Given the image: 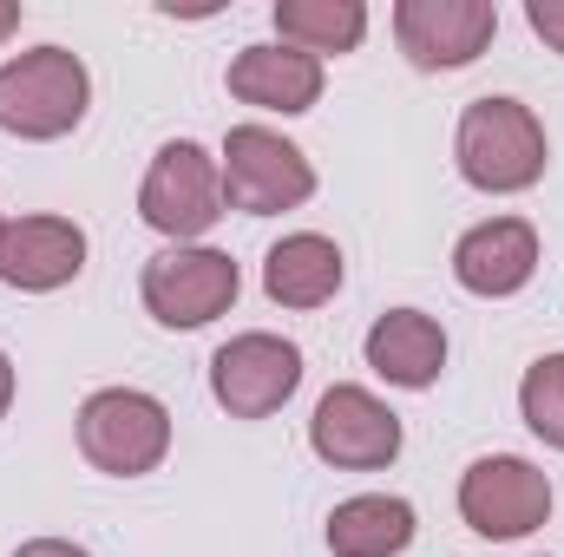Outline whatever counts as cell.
I'll return each mask as SVG.
<instances>
[{
  "instance_id": "obj_11",
  "label": "cell",
  "mask_w": 564,
  "mask_h": 557,
  "mask_svg": "<svg viewBox=\"0 0 564 557\" xmlns=\"http://www.w3.org/2000/svg\"><path fill=\"white\" fill-rule=\"evenodd\" d=\"M86 270V230L73 217L33 210V217H7L0 230V282L20 295H53Z\"/></svg>"
},
{
  "instance_id": "obj_18",
  "label": "cell",
  "mask_w": 564,
  "mask_h": 557,
  "mask_svg": "<svg viewBox=\"0 0 564 557\" xmlns=\"http://www.w3.org/2000/svg\"><path fill=\"white\" fill-rule=\"evenodd\" d=\"M519 419L552 446L564 452V354H539L519 381Z\"/></svg>"
},
{
  "instance_id": "obj_23",
  "label": "cell",
  "mask_w": 564,
  "mask_h": 557,
  "mask_svg": "<svg viewBox=\"0 0 564 557\" xmlns=\"http://www.w3.org/2000/svg\"><path fill=\"white\" fill-rule=\"evenodd\" d=\"M0 230H7V217H0Z\"/></svg>"
},
{
  "instance_id": "obj_22",
  "label": "cell",
  "mask_w": 564,
  "mask_h": 557,
  "mask_svg": "<svg viewBox=\"0 0 564 557\" xmlns=\"http://www.w3.org/2000/svg\"><path fill=\"white\" fill-rule=\"evenodd\" d=\"M20 33V0H0V40H13Z\"/></svg>"
},
{
  "instance_id": "obj_5",
  "label": "cell",
  "mask_w": 564,
  "mask_h": 557,
  "mask_svg": "<svg viewBox=\"0 0 564 557\" xmlns=\"http://www.w3.org/2000/svg\"><path fill=\"white\" fill-rule=\"evenodd\" d=\"M144 315L171 335H191V328H210L217 315L237 308L243 295V270L230 250H210V243H171L144 263L139 276Z\"/></svg>"
},
{
  "instance_id": "obj_6",
  "label": "cell",
  "mask_w": 564,
  "mask_h": 557,
  "mask_svg": "<svg viewBox=\"0 0 564 557\" xmlns=\"http://www.w3.org/2000/svg\"><path fill=\"white\" fill-rule=\"evenodd\" d=\"M217 171H224V204L243 217H282V210H302L315 197L308 151L270 132V125H230L224 151H217Z\"/></svg>"
},
{
  "instance_id": "obj_17",
  "label": "cell",
  "mask_w": 564,
  "mask_h": 557,
  "mask_svg": "<svg viewBox=\"0 0 564 557\" xmlns=\"http://www.w3.org/2000/svg\"><path fill=\"white\" fill-rule=\"evenodd\" d=\"M276 40L282 46H302L315 59H341L368 40V7L361 0H276Z\"/></svg>"
},
{
  "instance_id": "obj_20",
  "label": "cell",
  "mask_w": 564,
  "mask_h": 557,
  "mask_svg": "<svg viewBox=\"0 0 564 557\" xmlns=\"http://www.w3.org/2000/svg\"><path fill=\"white\" fill-rule=\"evenodd\" d=\"M13 557H93L86 545H73V538H26Z\"/></svg>"
},
{
  "instance_id": "obj_16",
  "label": "cell",
  "mask_w": 564,
  "mask_h": 557,
  "mask_svg": "<svg viewBox=\"0 0 564 557\" xmlns=\"http://www.w3.org/2000/svg\"><path fill=\"white\" fill-rule=\"evenodd\" d=\"M421 518L401 492H355L328 512V551L335 557H401L414 545Z\"/></svg>"
},
{
  "instance_id": "obj_21",
  "label": "cell",
  "mask_w": 564,
  "mask_h": 557,
  "mask_svg": "<svg viewBox=\"0 0 564 557\" xmlns=\"http://www.w3.org/2000/svg\"><path fill=\"white\" fill-rule=\"evenodd\" d=\"M13 387H20V381H13V361H7V348H0V419L13 407Z\"/></svg>"
},
{
  "instance_id": "obj_9",
  "label": "cell",
  "mask_w": 564,
  "mask_h": 557,
  "mask_svg": "<svg viewBox=\"0 0 564 557\" xmlns=\"http://www.w3.org/2000/svg\"><path fill=\"white\" fill-rule=\"evenodd\" d=\"M401 439H408L401 433V414L381 394L355 387V381L328 387L315 401V414H308V446L335 472H381V466L401 459Z\"/></svg>"
},
{
  "instance_id": "obj_15",
  "label": "cell",
  "mask_w": 564,
  "mask_h": 557,
  "mask_svg": "<svg viewBox=\"0 0 564 557\" xmlns=\"http://www.w3.org/2000/svg\"><path fill=\"white\" fill-rule=\"evenodd\" d=\"M348 282V263H341V243L322 237V230H295L270 243L263 256V295L276 308H328Z\"/></svg>"
},
{
  "instance_id": "obj_7",
  "label": "cell",
  "mask_w": 564,
  "mask_h": 557,
  "mask_svg": "<svg viewBox=\"0 0 564 557\" xmlns=\"http://www.w3.org/2000/svg\"><path fill=\"white\" fill-rule=\"evenodd\" d=\"M459 518L492 545L532 538L552 518V479L525 452H486L459 472Z\"/></svg>"
},
{
  "instance_id": "obj_8",
  "label": "cell",
  "mask_w": 564,
  "mask_h": 557,
  "mask_svg": "<svg viewBox=\"0 0 564 557\" xmlns=\"http://www.w3.org/2000/svg\"><path fill=\"white\" fill-rule=\"evenodd\" d=\"M302 387V348L282 341L270 328H250V335H230L217 354H210V401L230 419H270L295 401Z\"/></svg>"
},
{
  "instance_id": "obj_12",
  "label": "cell",
  "mask_w": 564,
  "mask_h": 557,
  "mask_svg": "<svg viewBox=\"0 0 564 557\" xmlns=\"http://www.w3.org/2000/svg\"><path fill=\"white\" fill-rule=\"evenodd\" d=\"M539 276V230L525 217H486L453 243V282L479 302H506Z\"/></svg>"
},
{
  "instance_id": "obj_10",
  "label": "cell",
  "mask_w": 564,
  "mask_h": 557,
  "mask_svg": "<svg viewBox=\"0 0 564 557\" xmlns=\"http://www.w3.org/2000/svg\"><path fill=\"white\" fill-rule=\"evenodd\" d=\"M499 33V7L492 0H401L394 7V40L408 53V66L421 73H459L473 66Z\"/></svg>"
},
{
  "instance_id": "obj_2",
  "label": "cell",
  "mask_w": 564,
  "mask_h": 557,
  "mask_svg": "<svg viewBox=\"0 0 564 557\" xmlns=\"http://www.w3.org/2000/svg\"><path fill=\"white\" fill-rule=\"evenodd\" d=\"M93 106V73L66 46H26L20 59L0 66V132L26 144H53L86 125Z\"/></svg>"
},
{
  "instance_id": "obj_3",
  "label": "cell",
  "mask_w": 564,
  "mask_h": 557,
  "mask_svg": "<svg viewBox=\"0 0 564 557\" xmlns=\"http://www.w3.org/2000/svg\"><path fill=\"white\" fill-rule=\"evenodd\" d=\"M79 452L106 479H144L171 459V407L144 387H99L73 414Z\"/></svg>"
},
{
  "instance_id": "obj_1",
  "label": "cell",
  "mask_w": 564,
  "mask_h": 557,
  "mask_svg": "<svg viewBox=\"0 0 564 557\" xmlns=\"http://www.w3.org/2000/svg\"><path fill=\"white\" fill-rule=\"evenodd\" d=\"M453 164H459V177H466L473 190H486V197H519V190H532V184L545 177L552 139H545V125H539V112H532L525 99L492 92V99H473V106L459 112Z\"/></svg>"
},
{
  "instance_id": "obj_14",
  "label": "cell",
  "mask_w": 564,
  "mask_h": 557,
  "mask_svg": "<svg viewBox=\"0 0 564 557\" xmlns=\"http://www.w3.org/2000/svg\"><path fill=\"white\" fill-rule=\"evenodd\" d=\"M361 354H368V368H375L388 387L426 394V387L446 374V328H440L426 308H388V315H375Z\"/></svg>"
},
{
  "instance_id": "obj_13",
  "label": "cell",
  "mask_w": 564,
  "mask_h": 557,
  "mask_svg": "<svg viewBox=\"0 0 564 557\" xmlns=\"http://www.w3.org/2000/svg\"><path fill=\"white\" fill-rule=\"evenodd\" d=\"M230 99L257 106V112H282V119H302L322 106V59L302 53V46H282V40H257L230 59L224 73Z\"/></svg>"
},
{
  "instance_id": "obj_4",
  "label": "cell",
  "mask_w": 564,
  "mask_h": 557,
  "mask_svg": "<svg viewBox=\"0 0 564 557\" xmlns=\"http://www.w3.org/2000/svg\"><path fill=\"white\" fill-rule=\"evenodd\" d=\"M224 171L217 151H204L197 139H171L151 151L139 184V217L164 237V243H204L224 223Z\"/></svg>"
},
{
  "instance_id": "obj_19",
  "label": "cell",
  "mask_w": 564,
  "mask_h": 557,
  "mask_svg": "<svg viewBox=\"0 0 564 557\" xmlns=\"http://www.w3.org/2000/svg\"><path fill=\"white\" fill-rule=\"evenodd\" d=\"M525 26L564 59V0H525Z\"/></svg>"
}]
</instances>
